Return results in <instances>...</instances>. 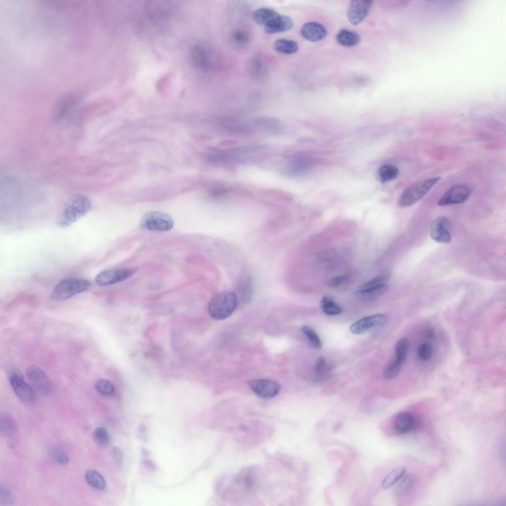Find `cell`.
Masks as SVG:
<instances>
[{"label": "cell", "instance_id": "1", "mask_svg": "<svg viewBox=\"0 0 506 506\" xmlns=\"http://www.w3.org/2000/svg\"><path fill=\"white\" fill-rule=\"evenodd\" d=\"M91 203L85 196L78 194L72 197L57 216L56 222L60 228H67L90 210Z\"/></svg>", "mask_w": 506, "mask_h": 506}, {"label": "cell", "instance_id": "2", "mask_svg": "<svg viewBox=\"0 0 506 506\" xmlns=\"http://www.w3.org/2000/svg\"><path fill=\"white\" fill-rule=\"evenodd\" d=\"M238 304L235 293L231 291L220 292L216 294L210 300L208 312L214 320H224L234 312Z\"/></svg>", "mask_w": 506, "mask_h": 506}, {"label": "cell", "instance_id": "3", "mask_svg": "<svg viewBox=\"0 0 506 506\" xmlns=\"http://www.w3.org/2000/svg\"><path fill=\"white\" fill-rule=\"evenodd\" d=\"M89 287L88 280L79 278H69L60 282L51 292L49 297L53 301H62L84 292Z\"/></svg>", "mask_w": 506, "mask_h": 506}, {"label": "cell", "instance_id": "4", "mask_svg": "<svg viewBox=\"0 0 506 506\" xmlns=\"http://www.w3.org/2000/svg\"><path fill=\"white\" fill-rule=\"evenodd\" d=\"M440 179V177H434L410 185L400 195L398 201L399 206L405 207L415 204L425 195Z\"/></svg>", "mask_w": 506, "mask_h": 506}, {"label": "cell", "instance_id": "5", "mask_svg": "<svg viewBox=\"0 0 506 506\" xmlns=\"http://www.w3.org/2000/svg\"><path fill=\"white\" fill-rule=\"evenodd\" d=\"M174 224L172 217L166 213L150 211L141 217L139 227L149 231L164 232L171 230Z\"/></svg>", "mask_w": 506, "mask_h": 506}, {"label": "cell", "instance_id": "6", "mask_svg": "<svg viewBox=\"0 0 506 506\" xmlns=\"http://www.w3.org/2000/svg\"><path fill=\"white\" fill-rule=\"evenodd\" d=\"M136 271V268L109 269L99 273L95 281L100 286L112 285L127 279Z\"/></svg>", "mask_w": 506, "mask_h": 506}, {"label": "cell", "instance_id": "7", "mask_svg": "<svg viewBox=\"0 0 506 506\" xmlns=\"http://www.w3.org/2000/svg\"><path fill=\"white\" fill-rule=\"evenodd\" d=\"M472 192L471 188L466 184H456L446 191L438 201V205L444 206L464 203Z\"/></svg>", "mask_w": 506, "mask_h": 506}, {"label": "cell", "instance_id": "8", "mask_svg": "<svg viewBox=\"0 0 506 506\" xmlns=\"http://www.w3.org/2000/svg\"><path fill=\"white\" fill-rule=\"evenodd\" d=\"M25 374L34 388L39 392L48 394L50 392L52 388L50 380L40 368L35 365L29 366L25 370Z\"/></svg>", "mask_w": 506, "mask_h": 506}, {"label": "cell", "instance_id": "9", "mask_svg": "<svg viewBox=\"0 0 506 506\" xmlns=\"http://www.w3.org/2000/svg\"><path fill=\"white\" fill-rule=\"evenodd\" d=\"M8 380L14 392L21 400L25 402L34 401L35 394L33 389L19 373L11 372L8 375Z\"/></svg>", "mask_w": 506, "mask_h": 506}, {"label": "cell", "instance_id": "10", "mask_svg": "<svg viewBox=\"0 0 506 506\" xmlns=\"http://www.w3.org/2000/svg\"><path fill=\"white\" fill-rule=\"evenodd\" d=\"M249 385L257 396L266 399L275 397L280 389L277 382L269 379L253 380L249 381Z\"/></svg>", "mask_w": 506, "mask_h": 506}, {"label": "cell", "instance_id": "11", "mask_svg": "<svg viewBox=\"0 0 506 506\" xmlns=\"http://www.w3.org/2000/svg\"><path fill=\"white\" fill-rule=\"evenodd\" d=\"M388 320V316L382 314L367 316L353 323L350 330L353 334L360 335L372 328L384 325Z\"/></svg>", "mask_w": 506, "mask_h": 506}, {"label": "cell", "instance_id": "12", "mask_svg": "<svg viewBox=\"0 0 506 506\" xmlns=\"http://www.w3.org/2000/svg\"><path fill=\"white\" fill-rule=\"evenodd\" d=\"M430 234L431 238L438 243L449 242L451 235V224L449 219L444 216L435 218L431 224Z\"/></svg>", "mask_w": 506, "mask_h": 506}, {"label": "cell", "instance_id": "13", "mask_svg": "<svg viewBox=\"0 0 506 506\" xmlns=\"http://www.w3.org/2000/svg\"><path fill=\"white\" fill-rule=\"evenodd\" d=\"M373 1L354 0L351 1L347 10V18L353 25L359 24L369 14Z\"/></svg>", "mask_w": 506, "mask_h": 506}, {"label": "cell", "instance_id": "14", "mask_svg": "<svg viewBox=\"0 0 506 506\" xmlns=\"http://www.w3.org/2000/svg\"><path fill=\"white\" fill-rule=\"evenodd\" d=\"M253 292V280L250 275L242 277L237 283L236 295L238 303L242 305L249 304L252 300Z\"/></svg>", "mask_w": 506, "mask_h": 506}, {"label": "cell", "instance_id": "15", "mask_svg": "<svg viewBox=\"0 0 506 506\" xmlns=\"http://www.w3.org/2000/svg\"><path fill=\"white\" fill-rule=\"evenodd\" d=\"M301 36L307 41L316 42L324 40L327 35L326 28L321 23L309 22L304 24L300 30Z\"/></svg>", "mask_w": 506, "mask_h": 506}, {"label": "cell", "instance_id": "16", "mask_svg": "<svg viewBox=\"0 0 506 506\" xmlns=\"http://www.w3.org/2000/svg\"><path fill=\"white\" fill-rule=\"evenodd\" d=\"M418 424V421L413 415L406 411L397 414L393 421L394 430L401 434L411 431L417 427Z\"/></svg>", "mask_w": 506, "mask_h": 506}, {"label": "cell", "instance_id": "17", "mask_svg": "<svg viewBox=\"0 0 506 506\" xmlns=\"http://www.w3.org/2000/svg\"><path fill=\"white\" fill-rule=\"evenodd\" d=\"M293 25L289 16L278 14L264 26V32L268 34L284 32L290 30Z\"/></svg>", "mask_w": 506, "mask_h": 506}, {"label": "cell", "instance_id": "18", "mask_svg": "<svg viewBox=\"0 0 506 506\" xmlns=\"http://www.w3.org/2000/svg\"><path fill=\"white\" fill-rule=\"evenodd\" d=\"M388 288L385 283L367 287H359L356 292V295L361 300L373 301L384 294Z\"/></svg>", "mask_w": 506, "mask_h": 506}, {"label": "cell", "instance_id": "19", "mask_svg": "<svg viewBox=\"0 0 506 506\" xmlns=\"http://www.w3.org/2000/svg\"><path fill=\"white\" fill-rule=\"evenodd\" d=\"M337 42L344 47H352L357 45L360 42L359 34L354 31L342 29L337 33L336 37Z\"/></svg>", "mask_w": 506, "mask_h": 506}, {"label": "cell", "instance_id": "20", "mask_svg": "<svg viewBox=\"0 0 506 506\" xmlns=\"http://www.w3.org/2000/svg\"><path fill=\"white\" fill-rule=\"evenodd\" d=\"M409 341L406 338L400 339L395 345V358L392 362L402 368L407 357Z\"/></svg>", "mask_w": 506, "mask_h": 506}, {"label": "cell", "instance_id": "21", "mask_svg": "<svg viewBox=\"0 0 506 506\" xmlns=\"http://www.w3.org/2000/svg\"><path fill=\"white\" fill-rule=\"evenodd\" d=\"M278 14L272 8L262 7L253 11V18L256 23L264 26Z\"/></svg>", "mask_w": 506, "mask_h": 506}, {"label": "cell", "instance_id": "22", "mask_svg": "<svg viewBox=\"0 0 506 506\" xmlns=\"http://www.w3.org/2000/svg\"><path fill=\"white\" fill-rule=\"evenodd\" d=\"M274 48L276 51L284 54H292L295 53L298 49V45L294 41L279 39L274 43Z\"/></svg>", "mask_w": 506, "mask_h": 506}, {"label": "cell", "instance_id": "23", "mask_svg": "<svg viewBox=\"0 0 506 506\" xmlns=\"http://www.w3.org/2000/svg\"><path fill=\"white\" fill-rule=\"evenodd\" d=\"M320 308L325 314L337 315L342 312L341 308L330 296H323L320 301Z\"/></svg>", "mask_w": 506, "mask_h": 506}, {"label": "cell", "instance_id": "24", "mask_svg": "<svg viewBox=\"0 0 506 506\" xmlns=\"http://www.w3.org/2000/svg\"><path fill=\"white\" fill-rule=\"evenodd\" d=\"M85 478L89 485L95 489L102 490L106 486L104 477L95 470H87L85 473Z\"/></svg>", "mask_w": 506, "mask_h": 506}, {"label": "cell", "instance_id": "25", "mask_svg": "<svg viewBox=\"0 0 506 506\" xmlns=\"http://www.w3.org/2000/svg\"><path fill=\"white\" fill-rule=\"evenodd\" d=\"M398 173V169L391 164H384L381 166L378 171L379 178L382 183L394 180L397 177Z\"/></svg>", "mask_w": 506, "mask_h": 506}, {"label": "cell", "instance_id": "26", "mask_svg": "<svg viewBox=\"0 0 506 506\" xmlns=\"http://www.w3.org/2000/svg\"><path fill=\"white\" fill-rule=\"evenodd\" d=\"M406 469L403 467H397L392 469L383 479L382 481V487L387 489L401 478L404 475Z\"/></svg>", "mask_w": 506, "mask_h": 506}, {"label": "cell", "instance_id": "27", "mask_svg": "<svg viewBox=\"0 0 506 506\" xmlns=\"http://www.w3.org/2000/svg\"><path fill=\"white\" fill-rule=\"evenodd\" d=\"M415 482V477L412 474L406 475L396 487L395 494L397 497H401L407 494L413 487Z\"/></svg>", "mask_w": 506, "mask_h": 506}, {"label": "cell", "instance_id": "28", "mask_svg": "<svg viewBox=\"0 0 506 506\" xmlns=\"http://www.w3.org/2000/svg\"><path fill=\"white\" fill-rule=\"evenodd\" d=\"M191 55L194 63L201 68H206L208 65L207 55L203 48L195 45L191 48Z\"/></svg>", "mask_w": 506, "mask_h": 506}, {"label": "cell", "instance_id": "29", "mask_svg": "<svg viewBox=\"0 0 506 506\" xmlns=\"http://www.w3.org/2000/svg\"><path fill=\"white\" fill-rule=\"evenodd\" d=\"M301 330L309 341L310 346L313 348L320 349L322 348L321 341L316 332L311 327L304 325Z\"/></svg>", "mask_w": 506, "mask_h": 506}, {"label": "cell", "instance_id": "30", "mask_svg": "<svg viewBox=\"0 0 506 506\" xmlns=\"http://www.w3.org/2000/svg\"><path fill=\"white\" fill-rule=\"evenodd\" d=\"M15 424L12 419L7 415L1 416L0 433L4 435L9 436L15 431Z\"/></svg>", "mask_w": 506, "mask_h": 506}, {"label": "cell", "instance_id": "31", "mask_svg": "<svg viewBox=\"0 0 506 506\" xmlns=\"http://www.w3.org/2000/svg\"><path fill=\"white\" fill-rule=\"evenodd\" d=\"M95 388L99 393L104 396L111 395L114 392L113 384L104 379L97 380L95 384Z\"/></svg>", "mask_w": 506, "mask_h": 506}, {"label": "cell", "instance_id": "32", "mask_svg": "<svg viewBox=\"0 0 506 506\" xmlns=\"http://www.w3.org/2000/svg\"><path fill=\"white\" fill-rule=\"evenodd\" d=\"M49 455L59 464L66 465L69 460L68 456L63 451L55 446H52L48 449Z\"/></svg>", "mask_w": 506, "mask_h": 506}, {"label": "cell", "instance_id": "33", "mask_svg": "<svg viewBox=\"0 0 506 506\" xmlns=\"http://www.w3.org/2000/svg\"><path fill=\"white\" fill-rule=\"evenodd\" d=\"M433 353L432 346L429 343L424 342L421 344L417 349V355L419 358L423 361L429 360Z\"/></svg>", "mask_w": 506, "mask_h": 506}, {"label": "cell", "instance_id": "34", "mask_svg": "<svg viewBox=\"0 0 506 506\" xmlns=\"http://www.w3.org/2000/svg\"><path fill=\"white\" fill-rule=\"evenodd\" d=\"M95 441L100 445H104L109 441V436L107 431L102 427L96 428L93 432Z\"/></svg>", "mask_w": 506, "mask_h": 506}, {"label": "cell", "instance_id": "35", "mask_svg": "<svg viewBox=\"0 0 506 506\" xmlns=\"http://www.w3.org/2000/svg\"><path fill=\"white\" fill-rule=\"evenodd\" d=\"M328 366L325 359L323 356L319 357L316 361L314 368L316 374L321 377L325 376L330 370Z\"/></svg>", "mask_w": 506, "mask_h": 506}, {"label": "cell", "instance_id": "36", "mask_svg": "<svg viewBox=\"0 0 506 506\" xmlns=\"http://www.w3.org/2000/svg\"><path fill=\"white\" fill-rule=\"evenodd\" d=\"M14 501L13 495L6 488L0 486V503L2 505H7L12 503Z\"/></svg>", "mask_w": 506, "mask_h": 506}, {"label": "cell", "instance_id": "37", "mask_svg": "<svg viewBox=\"0 0 506 506\" xmlns=\"http://www.w3.org/2000/svg\"><path fill=\"white\" fill-rule=\"evenodd\" d=\"M232 39L236 43L244 44L248 42L249 36L245 31L238 30L233 34Z\"/></svg>", "mask_w": 506, "mask_h": 506}, {"label": "cell", "instance_id": "38", "mask_svg": "<svg viewBox=\"0 0 506 506\" xmlns=\"http://www.w3.org/2000/svg\"><path fill=\"white\" fill-rule=\"evenodd\" d=\"M387 280V276L385 275H381L375 277L370 280L368 281L365 284L362 285L360 287H367L371 286L376 285L378 284L384 283Z\"/></svg>", "mask_w": 506, "mask_h": 506}, {"label": "cell", "instance_id": "39", "mask_svg": "<svg viewBox=\"0 0 506 506\" xmlns=\"http://www.w3.org/2000/svg\"><path fill=\"white\" fill-rule=\"evenodd\" d=\"M346 280V278L343 276H337L329 281V285L331 287H337L342 284Z\"/></svg>", "mask_w": 506, "mask_h": 506}, {"label": "cell", "instance_id": "40", "mask_svg": "<svg viewBox=\"0 0 506 506\" xmlns=\"http://www.w3.org/2000/svg\"><path fill=\"white\" fill-rule=\"evenodd\" d=\"M113 458L115 461L118 464L122 463L123 459V453L119 447H115L112 450Z\"/></svg>", "mask_w": 506, "mask_h": 506}]
</instances>
